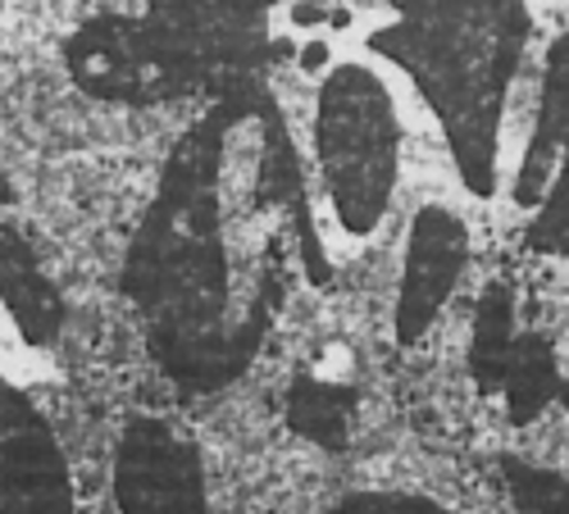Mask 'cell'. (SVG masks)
<instances>
[{
	"label": "cell",
	"instance_id": "30bf717a",
	"mask_svg": "<svg viewBox=\"0 0 569 514\" xmlns=\"http://www.w3.org/2000/svg\"><path fill=\"white\" fill-rule=\"evenodd\" d=\"M560 387H565V373H560V360H556L551 337L519 323L510 351L501 355V364H497V373L488 379L483 392L506 405L510 424L525 429V424H533V419H542L547 405L560 401Z\"/></svg>",
	"mask_w": 569,
	"mask_h": 514
},
{
	"label": "cell",
	"instance_id": "ba28073f",
	"mask_svg": "<svg viewBox=\"0 0 569 514\" xmlns=\"http://www.w3.org/2000/svg\"><path fill=\"white\" fill-rule=\"evenodd\" d=\"M0 514H73V470L32 396L0 373Z\"/></svg>",
	"mask_w": 569,
	"mask_h": 514
},
{
	"label": "cell",
	"instance_id": "277c9868",
	"mask_svg": "<svg viewBox=\"0 0 569 514\" xmlns=\"http://www.w3.org/2000/svg\"><path fill=\"white\" fill-rule=\"evenodd\" d=\"M315 182L342 238L365 242L383 228L401 182V114L373 64L342 60L315 97Z\"/></svg>",
	"mask_w": 569,
	"mask_h": 514
},
{
	"label": "cell",
	"instance_id": "8992f818",
	"mask_svg": "<svg viewBox=\"0 0 569 514\" xmlns=\"http://www.w3.org/2000/svg\"><path fill=\"white\" fill-rule=\"evenodd\" d=\"M119 514H210L201 446L164 414H132L114 442Z\"/></svg>",
	"mask_w": 569,
	"mask_h": 514
},
{
	"label": "cell",
	"instance_id": "3957f363",
	"mask_svg": "<svg viewBox=\"0 0 569 514\" xmlns=\"http://www.w3.org/2000/svg\"><path fill=\"white\" fill-rule=\"evenodd\" d=\"M269 0H147L141 14H91L64 41L69 78L110 105H169L260 78Z\"/></svg>",
	"mask_w": 569,
	"mask_h": 514
},
{
	"label": "cell",
	"instance_id": "52a82bcc",
	"mask_svg": "<svg viewBox=\"0 0 569 514\" xmlns=\"http://www.w3.org/2000/svg\"><path fill=\"white\" fill-rule=\"evenodd\" d=\"M469 255H473L469 223L451 205L433 201L415 210L406 228V246H401V283L392 305L397 346H419L433 333V323L442 319L447 301L456 296L460 278L469 269Z\"/></svg>",
	"mask_w": 569,
	"mask_h": 514
},
{
	"label": "cell",
	"instance_id": "5b68a950",
	"mask_svg": "<svg viewBox=\"0 0 569 514\" xmlns=\"http://www.w3.org/2000/svg\"><path fill=\"white\" fill-rule=\"evenodd\" d=\"M515 205L529 210L525 246L569 260V37L551 41L542 64L533 137L515 173Z\"/></svg>",
	"mask_w": 569,
	"mask_h": 514
},
{
	"label": "cell",
	"instance_id": "7a4b0ae2",
	"mask_svg": "<svg viewBox=\"0 0 569 514\" xmlns=\"http://www.w3.org/2000/svg\"><path fill=\"white\" fill-rule=\"evenodd\" d=\"M529 37L533 14L525 0H423L369 37L433 110L465 192L479 201L497 192L501 114Z\"/></svg>",
	"mask_w": 569,
	"mask_h": 514
},
{
	"label": "cell",
	"instance_id": "9c48e42d",
	"mask_svg": "<svg viewBox=\"0 0 569 514\" xmlns=\"http://www.w3.org/2000/svg\"><path fill=\"white\" fill-rule=\"evenodd\" d=\"M0 305L14 319V329L28 346H51L60 342L69 305L56 288V278L46 273L41 255L14 223L0 219Z\"/></svg>",
	"mask_w": 569,
	"mask_h": 514
},
{
	"label": "cell",
	"instance_id": "6da1fadb",
	"mask_svg": "<svg viewBox=\"0 0 569 514\" xmlns=\"http://www.w3.org/2000/svg\"><path fill=\"white\" fill-rule=\"evenodd\" d=\"M292 246L310 283H323L292 137L251 78L187 123L119 273L141 337L178 387L219 392L251 369L278 323Z\"/></svg>",
	"mask_w": 569,
	"mask_h": 514
},
{
	"label": "cell",
	"instance_id": "5bb4252c",
	"mask_svg": "<svg viewBox=\"0 0 569 514\" xmlns=\"http://www.w3.org/2000/svg\"><path fill=\"white\" fill-rule=\"evenodd\" d=\"M560 405H565V414H569V379H565V387H560Z\"/></svg>",
	"mask_w": 569,
	"mask_h": 514
},
{
	"label": "cell",
	"instance_id": "7c38bea8",
	"mask_svg": "<svg viewBox=\"0 0 569 514\" xmlns=\"http://www.w3.org/2000/svg\"><path fill=\"white\" fill-rule=\"evenodd\" d=\"M497 470H501L515 514H569V478L560 470H551V464L501 455Z\"/></svg>",
	"mask_w": 569,
	"mask_h": 514
},
{
	"label": "cell",
	"instance_id": "4fadbf2b",
	"mask_svg": "<svg viewBox=\"0 0 569 514\" xmlns=\"http://www.w3.org/2000/svg\"><path fill=\"white\" fill-rule=\"evenodd\" d=\"M351 6H388L392 14H410L423 6V0H351Z\"/></svg>",
	"mask_w": 569,
	"mask_h": 514
},
{
	"label": "cell",
	"instance_id": "8fae6325",
	"mask_svg": "<svg viewBox=\"0 0 569 514\" xmlns=\"http://www.w3.org/2000/svg\"><path fill=\"white\" fill-rule=\"evenodd\" d=\"M360 392L342 387L333 379H315V373H297L288 387V429L323 451H342L351 442V414H356Z\"/></svg>",
	"mask_w": 569,
	"mask_h": 514
},
{
	"label": "cell",
	"instance_id": "9a60e30c",
	"mask_svg": "<svg viewBox=\"0 0 569 514\" xmlns=\"http://www.w3.org/2000/svg\"><path fill=\"white\" fill-rule=\"evenodd\" d=\"M269 6H278V0H269Z\"/></svg>",
	"mask_w": 569,
	"mask_h": 514
}]
</instances>
